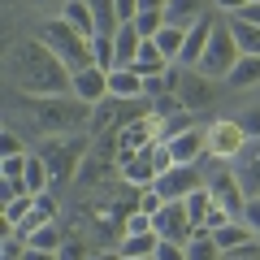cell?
I'll return each instance as SVG.
<instances>
[{
  "label": "cell",
  "mask_w": 260,
  "mask_h": 260,
  "mask_svg": "<svg viewBox=\"0 0 260 260\" xmlns=\"http://www.w3.org/2000/svg\"><path fill=\"white\" fill-rule=\"evenodd\" d=\"M5 70H9V83L18 87L26 100L70 95V83H74V74L61 65V56H56L48 44H39V39H22V44H13Z\"/></svg>",
  "instance_id": "1"
},
{
  "label": "cell",
  "mask_w": 260,
  "mask_h": 260,
  "mask_svg": "<svg viewBox=\"0 0 260 260\" xmlns=\"http://www.w3.org/2000/svg\"><path fill=\"white\" fill-rule=\"evenodd\" d=\"M26 117L35 135L56 139V135H83L91 126V109L74 95H48V100H26Z\"/></svg>",
  "instance_id": "2"
},
{
  "label": "cell",
  "mask_w": 260,
  "mask_h": 260,
  "mask_svg": "<svg viewBox=\"0 0 260 260\" xmlns=\"http://www.w3.org/2000/svg\"><path fill=\"white\" fill-rule=\"evenodd\" d=\"M35 39H39V44H48L56 56H61V65L70 70V74H78V70H87V65H95V56H91V39L78 35V30L70 26L65 18H48L44 26L35 30Z\"/></svg>",
  "instance_id": "3"
},
{
  "label": "cell",
  "mask_w": 260,
  "mask_h": 260,
  "mask_svg": "<svg viewBox=\"0 0 260 260\" xmlns=\"http://www.w3.org/2000/svg\"><path fill=\"white\" fill-rule=\"evenodd\" d=\"M87 148H91L87 130H83V135H56V139L39 143V156H44L48 174H52V186L78 178V169H83V160H87Z\"/></svg>",
  "instance_id": "4"
},
{
  "label": "cell",
  "mask_w": 260,
  "mask_h": 260,
  "mask_svg": "<svg viewBox=\"0 0 260 260\" xmlns=\"http://www.w3.org/2000/svg\"><path fill=\"white\" fill-rule=\"evenodd\" d=\"M239 56L243 52H239V44H234V35H230V22H217L213 39H208V52H204V61H200V74L213 78V83H225V74L239 65Z\"/></svg>",
  "instance_id": "5"
},
{
  "label": "cell",
  "mask_w": 260,
  "mask_h": 260,
  "mask_svg": "<svg viewBox=\"0 0 260 260\" xmlns=\"http://www.w3.org/2000/svg\"><path fill=\"white\" fill-rule=\"evenodd\" d=\"M247 135H243V126H239V117H217V121H208V156L213 160H221V165H234V160L247 152Z\"/></svg>",
  "instance_id": "6"
},
{
  "label": "cell",
  "mask_w": 260,
  "mask_h": 260,
  "mask_svg": "<svg viewBox=\"0 0 260 260\" xmlns=\"http://www.w3.org/2000/svg\"><path fill=\"white\" fill-rule=\"evenodd\" d=\"M152 113V100H104L91 109V130H104V135H117L121 126H130V121H139Z\"/></svg>",
  "instance_id": "7"
},
{
  "label": "cell",
  "mask_w": 260,
  "mask_h": 260,
  "mask_svg": "<svg viewBox=\"0 0 260 260\" xmlns=\"http://www.w3.org/2000/svg\"><path fill=\"white\" fill-rule=\"evenodd\" d=\"M208 191H213V200L225 208V213L234 217V221H243V204H247V191H243V182H239V174H234V165H221L217 160L213 169H208Z\"/></svg>",
  "instance_id": "8"
},
{
  "label": "cell",
  "mask_w": 260,
  "mask_h": 260,
  "mask_svg": "<svg viewBox=\"0 0 260 260\" xmlns=\"http://www.w3.org/2000/svg\"><path fill=\"white\" fill-rule=\"evenodd\" d=\"M152 230H156L165 243H182V247H186L191 234H195V221H191V213H186L182 200H165V208L152 217Z\"/></svg>",
  "instance_id": "9"
},
{
  "label": "cell",
  "mask_w": 260,
  "mask_h": 260,
  "mask_svg": "<svg viewBox=\"0 0 260 260\" xmlns=\"http://www.w3.org/2000/svg\"><path fill=\"white\" fill-rule=\"evenodd\" d=\"M217 91H221V87L213 83V78H204L200 74V70H186L182 65V78H178V100H182V109L186 113H195V109H208V104L217 100Z\"/></svg>",
  "instance_id": "10"
},
{
  "label": "cell",
  "mask_w": 260,
  "mask_h": 260,
  "mask_svg": "<svg viewBox=\"0 0 260 260\" xmlns=\"http://www.w3.org/2000/svg\"><path fill=\"white\" fill-rule=\"evenodd\" d=\"M208 178H204V169L200 165H174V169H165V174L156 178V191L165 195V200H186L191 191H200Z\"/></svg>",
  "instance_id": "11"
},
{
  "label": "cell",
  "mask_w": 260,
  "mask_h": 260,
  "mask_svg": "<svg viewBox=\"0 0 260 260\" xmlns=\"http://www.w3.org/2000/svg\"><path fill=\"white\" fill-rule=\"evenodd\" d=\"M165 148L174 156V165H200V156H208V130L191 126L182 135H174V139H165Z\"/></svg>",
  "instance_id": "12"
},
{
  "label": "cell",
  "mask_w": 260,
  "mask_h": 260,
  "mask_svg": "<svg viewBox=\"0 0 260 260\" xmlns=\"http://www.w3.org/2000/svg\"><path fill=\"white\" fill-rule=\"evenodd\" d=\"M217 22H221V18H208V13H204L200 22H191V26H186V44H182L178 65H186V70H200V61H204V52H208V39H213Z\"/></svg>",
  "instance_id": "13"
},
{
  "label": "cell",
  "mask_w": 260,
  "mask_h": 260,
  "mask_svg": "<svg viewBox=\"0 0 260 260\" xmlns=\"http://www.w3.org/2000/svg\"><path fill=\"white\" fill-rule=\"evenodd\" d=\"M70 95H74V100H83L87 109L104 104V100H109V74H104L100 65H87V70H78L74 83H70Z\"/></svg>",
  "instance_id": "14"
},
{
  "label": "cell",
  "mask_w": 260,
  "mask_h": 260,
  "mask_svg": "<svg viewBox=\"0 0 260 260\" xmlns=\"http://www.w3.org/2000/svg\"><path fill=\"white\" fill-rule=\"evenodd\" d=\"M121 182L143 191V186H156V165H152V152H139V156H130L126 165H117Z\"/></svg>",
  "instance_id": "15"
},
{
  "label": "cell",
  "mask_w": 260,
  "mask_h": 260,
  "mask_svg": "<svg viewBox=\"0 0 260 260\" xmlns=\"http://www.w3.org/2000/svg\"><path fill=\"white\" fill-rule=\"evenodd\" d=\"M234 174H239L247 200H251V195H260V143H247V152L234 160Z\"/></svg>",
  "instance_id": "16"
},
{
  "label": "cell",
  "mask_w": 260,
  "mask_h": 260,
  "mask_svg": "<svg viewBox=\"0 0 260 260\" xmlns=\"http://www.w3.org/2000/svg\"><path fill=\"white\" fill-rule=\"evenodd\" d=\"M156 247H160V234H156V230L121 234V239H117V251H121L126 260H148V256H156Z\"/></svg>",
  "instance_id": "17"
},
{
  "label": "cell",
  "mask_w": 260,
  "mask_h": 260,
  "mask_svg": "<svg viewBox=\"0 0 260 260\" xmlns=\"http://www.w3.org/2000/svg\"><path fill=\"white\" fill-rule=\"evenodd\" d=\"M109 95L113 100H148V95H143V78L135 74V70H126V65L109 74Z\"/></svg>",
  "instance_id": "18"
},
{
  "label": "cell",
  "mask_w": 260,
  "mask_h": 260,
  "mask_svg": "<svg viewBox=\"0 0 260 260\" xmlns=\"http://www.w3.org/2000/svg\"><path fill=\"white\" fill-rule=\"evenodd\" d=\"M204 5H208V0H169V5H165V22H169V26H191V22H200V18H204Z\"/></svg>",
  "instance_id": "19"
},
{
  "label": "cell",
  "mask_w": 260,
  "mask_h": 260,
  "mask_svg": "<svg viewBox=\"0 0 260 260\" xmlns=\"http://www.w3.org/2000/svg\"><path fill=\"white\" fill-rule=\"evenodd\" d=\"M61 18L70 22L78 35L95 39V13H91V5H87V0H65V5H61Z\"/></svg>",
  "instance_id": "20"
},
{
  "label": "cell",
  "mask_w": 260,
  "mask_h": 260,
  "mask_svg": "<svg viewBox=\"0 0 260 260\" xmlns=\"http://www.w3.org/2000/svg\"><path fill=\"white\" fill-rule=\"evenodd\" d=\"M213 239H217V247H221V251H239V247H247V243H256L260 234L251 230L247 221H230V225H221Z\"/></svg>",
  "instance_id": "21"
},
{
  "label": "cell",
  "mask_w": 260,
  "mask_h": 260,
  "mask_svg": "<svg viewBox=\"0 0 260 260\" xmlns=\"http://www.w3.org/2000/svg\"><path fill=\"white\" fill-rule=\"evenodd\" d=\"M113 48H117V70L121 65H135V56H139V48H143V35L139 30H135V22H130V26H121L117 35H113Z\"/></svg>",
  "instance_id": "22"
},
{
  "label": "cell",
  "mask_w": 260,
  "mask_h": 260,
  "mask_svg": "<svg viewBox=\"0 0 260 260\" xmlns=\"http://www.w3.org/2000/svg\"><path fill=\"white\" fill-rule=\"evenodd\" d=\"M230 22V35H234V44H239V52L243 56H260V26H251V22H243V18H225Z\"/></svg>",
  "instance_id": "23"
},
{
  "label": "cell",
  "mask_w": 260,
  "mask_h": 260,
  "mask_svg": "<svg viewBox=\"0 0 260 260\" xmlns=\"http://www.w3.org/2000/svg\"><path fill=\"white\" fill-rule=\"evenodd\" d=\"M186 260H225V251L217 247L213 230H195L191 243H186Z\"/></svg>",
  "instance_id": "24"
},
{
  "label": "cell",
  "mask_w": 260,
  "mask_h": 260,
  "mask_svg": "<svg viewBox=\"0 0 260 260\" xmlns=\"http://www.w3.org/2000/svg\"><path fill=\"white\" fill-rule=\"evenodd\" d=\"M182 204H186V213H191L195 230H200V225L208 221V213H213V208H217V200H213V191H208V182H204V186H200V191H191V195H186Z\"/></svg>",
  "instance_id": "25"
},
{
  "label": "cell",
  "mask_w": 260,
  "mask_h": 260,
  "mask_svg": "<svg viewBox=\"0 0 260 260\" xmlns=\"http://www.w3.org/2000/svg\"><path fill=\"white\" fill-rule=\"evenodd\" d=\"M26 186H30V195L52 191V174H48V165H44L39 152H30V156H26Z\"/></svg>",
  "instance_id": "26"
},
{
  "label": "cell",
  "mask_w": 260,
  "mask_h": 260,
  "mask_svg": "<svg viewBox=\"0 0 260 260\" xmlns=\"http://www.w3.org/2000/svg\"><path fill=\"white\" fill-rule=\"evenodd\" d=\"M251 83H260V56H239V65L225 74V87H251Z\"/></svg>",
  "instance_id": "27"
},
{
  "label": "cell",
  "mask_w": 260,
  "mask_h": 260,
  "mask_svg": "<svg viewBox=\"0 0 260 260\" xmlns=\"http://www.w3.org/2000/svg\"><path fill=\"white\" fill-rule=\"evenodd\" d=\"M182 44H186V30H182V26H169V22H165V30L156 35V48L165 52V61H169V65H178V56H182Z\"/></svg>",
  "instance_id": "28"
},
{
  "label": "cell",
  "mask_w": 260,
  "mask_h": 260,
  "mask_svg": "<svg viewBox=\"0 0 260 260\" xmlns=\"http://www.w3.org/2000/svg\"><path fill=\"white\" fill-rule=\"evenodd\" d=\"M26 243H30V247H44V251H61V247H65V234H61V225L52 221V225H39V230H30Z\"/></svg>",
  "instance_id": "29"
},
{
  "label": "cell",
  "mask_w": 260,
  "mask_h": 260,
  "mask_svg": "<svg viewBox=\"0 0 260 260\" xmlns=\"http://www.w3.org/2000/svg\"><path fill=\"white\" fill-rule=\"evenodd\" d=\"M30 213H35V195H18V200H9V204H5V221H9V230H18Z\"/></svg>",
  "instance_id": "30"
},
{
  "label": "cell",
  "mask_w": 260,
  "mask_h": 260,
  "mask_svg": "<svg viewBox=\"0 0 260 260\" xmlns=\"http://www.w3.org/2000/svg\"><path fill=\"white\" fill-rule=\"evenodd\" d=\"M91 56H95V65H100L104 74H113V70H117V48H113V39L95 35V39H91Z\"/></svg>",
  "instance_id": "31"
},
{
  "label": "cell",
  "mask_w": 260,
  "mask_h": 260,
  "mask_svg": "<svg viewBox=\"0 0 260 260\" xmlns=\"http://www.w3.org/2000/svg\"><path fill=\"white\" fill-rule=\"evenodd\" d=\"M135 30H139L143 39H156L160 30H165V13L160 9H143L139 18H135Z\"/></svg>",
  "instance_id": "32"
},
{
  "label": "cell",
  "mask_w": 260,
  "mask_h": 260,
  "mask_svg": "<svg viewBox=\"0 0 260 260\" xmlns=\"http://www.w3.org/2000/svg\"><path fill=\"white\" fill-rule=\"evenodd\" d=\"M135 208L148 213V217H156L160 208H165V195H160L156 186H143V191H135Z\"/></svg>",
  "instance_id": "33"
},
{
  "label": "cell",
  "mask_w": 260,
  "mask_h": 260,
  "mask_svg": "<svg viewBox=\"0 0 260 260\" xmlns=\"http://www.w3.org/2000/svg\"><path fill=\"white\" fill-rule=\"evenodd\" d=\"M152 113L169 121V117H178V113H186V109H182V100H178V95L169 91V95H156V100H152Z\"/></svg>",
  "instance_id": "34"
},
{
  "label": "cell",
  "mask_w": 260,
  "mask_h": 260,
  "mask_svg": "<svg viewBox=\"0 0 260 260\" xmlns=\"http://www.w3.org/2000/svg\"><path fill=\"white\" fill-rule=\"evenodd\" d=\"M26 247H30V243L22 239V234H5V243H0V260H22Z\"/></svg>",
  "instance_id": "35"
},
{
  "label": "cell",
  "mask_w": 260,
  "mask_h": 260,
  "mask_svg": "<svg viewBox=\"0 0 260 260\" xmlns=\"http://www.w3.org/2000/svg\"><path fill=\"white\" fill-rule=\"evenodd\" d=\"M191 126H195L191 113H178V117H169L165 126H160V139H174V135H182V130H191Z\"/></svg>",
  "instance_id": "36"
},
{
  "label": "cell",
  "mask_w": 260,
  "mask_h": 260,
  "mask_svg": "<svg viewBox=\"0 0 260 260\" xmlns=\"http://www.w3.org/2000/svg\"><path fill=\"white\" fill-rule=\"evenodd\" d=\"M26 156H30V152H26ZM26 156H5V160H0V178H9V182H13V178H26Z\"/></svg>",
  "instance_id": "37"
},
{
  "label": "cell",
  "mask_w": 260,
  "mask_h": 260,
  "mask_svg": "<svg viewBox=\"0 0 260 260\" xmlns=\"http://www.w3.org/2000/svg\"><path fill=\"white\" fill-rule=\"evenodd\" d=\"M0 156H26V143L18 139V130H5L0 135Z\"/></svg>",
  "instance_id": "38"
},
{
  "label": "cell",
  "mask_w": 260,
  "mask_h": 260,
  "mask_svg": "<svg viewBox=\"0 0 260 260\" xmlns=\"http://www.w3.org/2000/svg\"><path fill=\"white\" fill-rule=\"evenodd\" d=\"M61 260H91V247H87L83 239H65V247H61Z\"/></svg>",
  "instance_id": "39"
},
{
  "label": "cell",
  "mask_w": 260,
  "mask_h": 260,
  "mask_svg": "<svg viewBox=\"0 0 260 260\" xmlns=\"http://www.w3.org/2000/svg\"><path fill=\"white\" fill-rule=\"evenodd\" d=\"M239 126H243V135H247V139H260V109L239 113Z\"/></svg>",
  "instance_id": "40"
},
{
  "label": "cell",
  "mask_w": 260,
  "mask_h": 260,
  "mask_svg": "<svg viewBox=\"0 0 260 260\" xmlns=\"http://www.w3.org/2000/svg\"><path fill=\"white\" fill-rule=\"evenodd\" d=\"M243 221H247V225H251V230H256V234H260V195H251L247 204H243Z\"/></svg>",
  "instance_id": "41"
},
{
  "label": "cell",
  "mask_w": 260,
  "mask_h": 260,
  "mask_svg": "<svg viewBox=\"0 0 260 260\" xmlns=\"http://www.w3.org/2000/svg\"><path fill=\"white\" fill-rule=\"evenodd\" d=\"M156 260H186V247H182V243H165V239H160Z\"/></svg>",
  "instance_id": "42"
},
{
  "label": "cell",
  "mask_w": 260,
  "mask_h": 260,
  "mask_svg": "<svg viewBox=\"0 0 260 260\" xmlns=\"http://www.w3.org/2000/svg\"><path fill=\"white\" fill-rule=\"evenodd\" d=\"M213 5L225 13V18H234V13H243V9H247V0H213Z\"/></svg>",
  "instance_id": "43"
},
{
  "label": "cell",
  "mask_w": 260,
  "mask_h": 260,
  "mask_svg": "<svg viewBox=\"0 0 260 260\" xmlns=\"http://www.w3.org/2000/svg\"><path fill=\"white\" fill-rule=\"evenodd\" d=\"M22 260H61V251H44V247H26Z\"/></svg>",
  "instance_id": "44"
},
{
  "label": "cell",
  "mask_w": 260,
  "mask_h": 260,
  "mask_svg": "<svg viewBox=\"0 0 260 260\" xmlns=\"http://www.w3.org/2000/svg\"><path fill=\"white\" fill-rule=\"evenodd\" d=\"M234 18H243V22H251V26H260V5H247V9L234 13Z\"/></svg>",
  "instance_id": "45"
},
{
  "label": "cell",
  "mask_w": 260,
  "mask_h": 260,
  "mask_svg": "<svg viewBox=\"0 0 260 260\" xmlns=\"http://www.w3.org/2000/svg\"><path fill=\"white\" fill-rule=\"evenodd\" d=\"M91 260H126V256L117 247H100V251H91Z\"/></svg>",
  "instance_id": "46"
},
{
  "label": "cell",
  "mask_w": 260,
  "mask_h": 260,
  "mask_svg": "<svg viewBox=\"0 0 260 260\" xmlns=\"http://www.w3.org/2000/svg\"><path fill=\"white\" fill-rule=\"evenodd\" d=\"M165 5H169V0H139V13L143 9H160V13H165Z\"/></svg>",
  "instance_id": "47"
},
{
  "label": "cell",
  "mask_w": 260,
  "mask_h": 260,
  "mask_svg": "<svg viewBox=\"0 0 260 260\" xmlns=\"http://www.w3.org/2000/svg\"><path fill=\"white\" fill-rule=\"evenodd\" d=\"M247 5H260V0H247Z\"/></svg>",
  "instance_id": "48"
},
{
  "label": "cell",
  "mask_w": 260,
  "mask_h": 260,
  "mask_svg": "<svg viewBox=\"0 0 260 260\" xmlns=\"http://www.w3.org/2000/svg\"><path fill=\"white\" fill-rule=\"evenodd\" d=\"M39 5H44V0H39Z\"/></svg>",
  "instance_id": "49"
}]
</instances>
